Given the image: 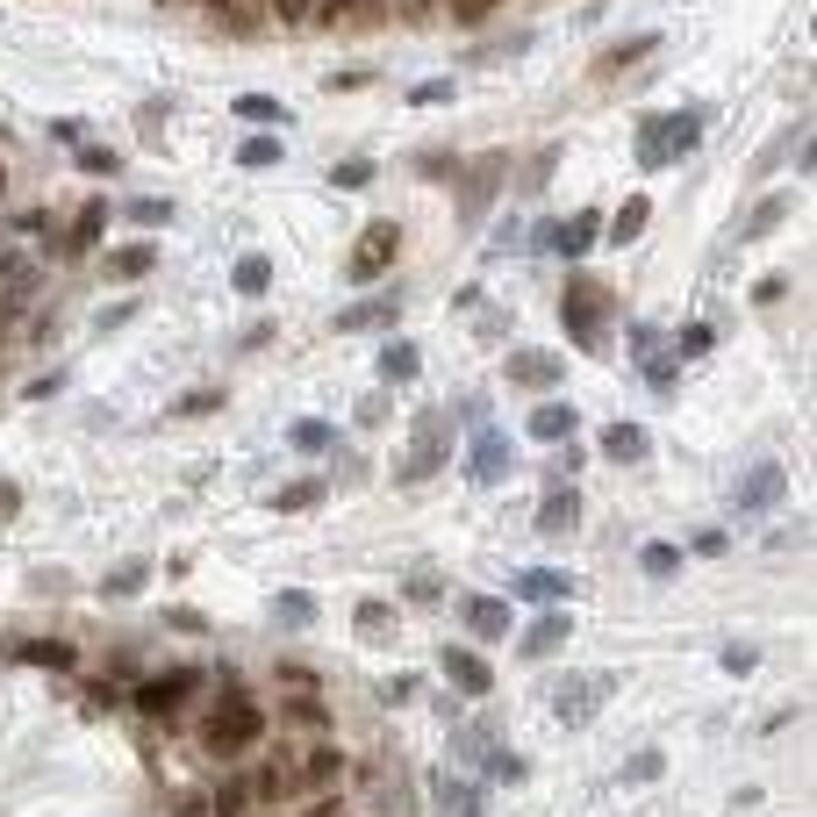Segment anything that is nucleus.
Returning a JSON list of instances; mask_svg holds the SVG:
<instances>
[{"label": "nucleus", "mask_w": 817, "mask_h": 817, "mask_svg": "<svg viewBox=\"0 0 817 817\" xmlns=\"http://www.w3.org/2000/svg\"><path fill=\"white\" fill-rule=\"evenodd\" d=\"M645 51H653V37H631V43H617V51H602V72L631 65V58H645Z\"/></svg>", "instance_id": "c03bdc74"}, {"label": "nucleus", "mask_w": 817, "mask_h": 817, "mask_svg": "<svg viewBox=\"0 0 817 817\" xmlns=\"http://www.w3.org/2000/svg\"><path fill=\"white\" fill-rule=\"evenodd\" d=\"M101 230H108V201H86L80 216H72V259H80V251H94Z\"/></svg>", "instance_id": "393cba45"}, {"label": "nucleus", "mask_w": 817, "mask_h": 817, "mask_svg": "<svg viewBox=\"0 0 817 817\" xmlns=\"http://www.w3.org/2000/svg\"><path fill=\"white\" fill-rule=\"evenodd\" d=\"M459 617H466V631H474V639H503V631H509V602H503V596H466Z\"/></svg>", "instance_id": "f8f14e48"}, {"label": "nucleus", "mask_w": 817, "mask_h": 817, "mask_svg": "<svg viewBox=\"0 0 817 817\" xmlns=\"http://www.w3.org/2000/svg\"><path fill=\"white\" fill-rule=\"evenodd\" d=\"M509 588H517L524 602H559V596H573V581H567V573H559V567H524V573H517V581H509Z\"/></svg>", "instance_id": "dca6fc26"}, {"label": "nucleus", "mask_w": 817, "mask_h": 817, "mask_svg": "<svg viewBox=\"0 0 817 817\" xmlns=\"http://www.w3.org/2000/svg\"><path fill=\"white\" fill-rule=\"evenodd\" d=\"M80 165H86V173H115V151H101V144H80Z\"/></svg>", "instance_id": "8fccbe9b"}, {"label": "nucleus", "mask_w": 817, "mask_h": 817, "mask_svg": "<svg viewBox=\"0 0 817 817\" xmlns=\"http://www.w3.org/2000/svg\"><path fill=\"white\" fill-rule=\"evenodd\" d=\"M495 179H503V158H480V165H474V179H466V223H480V216H488Z\"/></svg>", "instance_id": "412c9836"}, {"label": "nucleus", "mask_w": 817, "mask_h": 817, "mask_svg": "<svg viewBox=\"0 0 817 817\" xmlns=\"http://www.w3.org/2000/svg\"><path fill=\"white\" fill-rule=\"evenodd\" d=\"M136 223H173V201H130Z\"/></svg>", "instance_id": "603ef678"}, {"label": "nucleus", "mask_w": 817, "mask_h": 817, "mask_svg": "<svg viewBox=\"0 0 817 817\" xmlns=\"http://www.w3.org/2000/svg\"><path fill=\"white\" fill-rule=\"evenodd\" d=\"M703 144V115L695 108H681V115H653L639 136V165H674V158H689V151Z\"/></svg>", "instance_id": "20e7f679"}, {"label": "nucleus", "mask_w": 817, "mask_h": 817, "mask_svg": "<svg viewBox=\"0 0 817 817\" xmlns=\"http://www.w3.org/2000/svg\"><path fill=\"white\" fill-rule=\"evenodd\" d=\"M660 767H668V761H660V753L645 746V753H631V761H624V782H653Z\"/></svg>", "instance_id": "a18cd8bd"}, {"label": "nucleus", "mask_w": 817, "mask_h": 817, "mask_svg": "<svg viewBox=\"0 0 817 817\" xmlns=\"http://www.w3.org/2000/svg\"><path fill=\"white\" fill-rule=\"evenodd\" d=\"M237 115H245V123H287V108L272 94H237Z\"/></svg>", "instance_id": "e433bc0d"}, {"label": "nucleus", "mask_w": 817, "mask_h": 817, "mask_svg": "<svg viewBox=\"0 0 817 817\" xmlns=\"http://www.w3.org/2000/svg\"><path fill=\"white\" fill-rule=\"evenodd\" d=\"M330 179H338V187H366V179H373V158H344Z\"/></svg>", "instance_id": "49530a36"}, {"label": "nucleus", "mask_w": 817, "mask_h": 817, "mask_svg": "<svg viewBox=\"0 0 817 817\" xmlns=\"http://www.w3.org/2000/svg\"><path fill=\"white\" fill-rule=\"evenodd\" d=\"M408 602H437V573H416V581H408Z\"/></svg>", "instance_id": "4d7b16f0"}, {"label": "nucleus", "mask_w": 817, "mask_h": 817, "mask_svg": "<svg viewBox=\"0 0 817 817\" xmlns=\"http://www.w3.org/2000/svg\"><path fill=\"white\" fill-rule=\"evenodd\" d=\"M344 782V753H330V746H316L309 761H301V775H294V789H316V796H330Z\"/></svg>", "instance_id": "2eb2a0df"}, {"label": "nucleus", "mask_w": 817, "mask_h": 817, "mask_svg": "<svg viewBox=\"0 0 817 817\" xmlns=\"http://www.w3.org/2000/svg\"><path fill=\"white\" fill-rule=\"evenodd\" d=\"M674 352H710V323H689V330L674 338Z\"/></svg>", "instance_id": "3c124183"}, {"label": "nucleus", "mask_w": 817, "mask_h": 817, "mask_svg": "<svg viewBox=\"0 0 817 817\" xmlns=\"http://www.w3.org/2000/svg\"><path fill=\"white\" fill-rule=\"evenodd\" d=\"M14 660H29V668H51V674H72V668H80V653H72L65 639H22V645H14Z\"/></svg>", "instance_id": "f3484780"}, {"label": "nucleus", "mask_w": 817, "mask_h": 817, "mask_svg": "<svg viewBox=\"0 0 817 817\" xmlns=\"http://www.w3.org/2000/svg\"><path fill=\"white\" fill-rule=\"evenodd\" d=\"M717 660H724V668H732V674H746V668H753V660H761V653H753V645H746V639H732V645H724V653H717Z\"/></svg>", "instance_id": "de8ad7c7"}, {"label": "nucleus", "mask_w": 817, "mask_h": 817, "mask_svg": "<svg viewBox=\"0 0 817 817\" xmlns=\"http://www.w3.org/2000/svg\"><path fill=\"white\" fill-rule=\"evenodd\" d=\"M272 617H280V624H309V617H316V602L301 596V588H287V596H280V610H272Z\"/></svg>", "instance_id": "79ce46f5"}, {"label": "nucleus", "mask_w": 817, "mask_h": 817, "mask_svg": "<svg viewBox=\"0 0 817 817\" xmlns=\"http://www.w3.org/2000/svg\"><path fill=\"white\" fill-rule=\"evenodd\" d=\"M408 101H416V108H437V101H452V80H423Z\"/></svg>", "instance_id": "09e8293b"}, {"label": "nucleus", "mask_w": 817, "mask_h": 817, "mask_svg": "<svg viewBox=\"0 0 817 817\" xmlns=\"http://www.w3.org/2000/svg\"><path fill=\"white\" fill-rule=\"evenodd\" d=\"M573 639V617L567 610H545L531 631H524V660H545V653H559V645Z\"/></svg>", "instance_id": "4468645a"}, {"label": "nucleus", "mask_w": 817, "mask_h": 817, "mask_svg": "<svg viewBox=\"0 0 817 817\" xmlns=\"http://www.w3.org/2000/svg\"><path fill=\"white\" fill-rule=\"evenodd\" d=\"M208 8H230V0H208Z\"/></svg>", "instance_id": "680f3d73"}, {"label": "nucleus", "mask_w": 817, "mask_h": 817, "mask_svg": "<svg viewBox=\"0 0 817 817\" xmlns=\"http://www.w3.org/2000/svg\"><path fill=\"white\" fill-rule=\"evenodd\" d=\"M503 8V0H452V14H459V22H480V14H495Z\"/></svg>", "instance_id": "864d4df0"}, {"label": "nucleus", "mask_w": 817, "mask_h": 817, "mask_svg": "<svg viewBox=\"0 0 817 817\" xmlns=\"http://www.w3.org/2000/svg\"><path fill=\"white\" fill-rule=\"evenodd\" d=\"M437 817H480V789L474 782H437Z\"/></svg>", "instance_id": "b1692460"}, {"label": "nucleus", "mask_w": 817, "mask_h": 817, "mask_svg": "<svg viewBox=\"0 0 817 817\" xmlns=\"http://www.w3.org/2000/svg\"><path fill=\"white\" fill-rule=\"evenodd\" d=\"M194 689H201V674H194V668H173V674H158V681H144V689H136V710H144V717H179V703H187Z\"/></svg>", "instance_id": "0eeeda50"}, {"label": "nucleus", "mask_w": 817, "mask_h": 817, "mask_svg": "<svg viewBox=\"0 0 817 817\" xmlns=\"http://www.w3.org/2000/svg\"><path fill=\"white\" fill-rule=\"evenodd\" d=\"M480 767H488V782H495V789H517V782L531 775V761H524V753H488Z\"/></svg>", "instance_id": "473e14b6"}, {"label": "nucleus", "mask_w": 817, "mask_h": 817, "mask_svg": "<svg viewBox=\"0 0 817 817\" xmlns=\"http://www.w3.org/2000/svg\"><path fill=\"white\" fill-rule=\"evenodd\" d=\"M445 452H452V431H445V416H437V408H423V416L408 423V452H402L395 480H402V488H416V480H431L437 466H445Z\"/></svg>", "instance_id": "7ed1b4c3"}, {"label": "nucleus", "mask_w": 817, "mask_h": 817, "mask_svg": "<svg viewBox=\"0 0 817 817\" xmlns=\"http://www.w3.org/2000/svg\"><path fill=\"white\" fill-rule=\"evenodd\" d=\"M782 216H789V194H767V201H761V208H753V216H746V230H738V237H761V230H775Z\"/></svg>", "instance_id": "f704fd0d"}, {"label": "nucleus", "mask_w": 817, "mask_h": 817, "mask_svg": "<svg viewBox=\"0 0 817 817\" xmlns=\"http://www.w3.org/2000/svg\"><path fill=\"white\" fill-rule=\"evenodd\" d=\"M445 681H452L459 695H488V689H495V668H488L480 653H466V645H445Z\"/></svg>", "instance_id": "6e6552de"}, {"label": "nucleus", "mask_w": 817, "mask_h": 817, "mask_svg": "<svg viewBox=\"0 0 817 817\" xmlns=\"http://www.w3.org/2000/svg\"><path fill=\"white\" fill-rule=\"evenodd\" d=\"M466 474H474L480 488H495V480L509 474V437H503V431H480L474 452H466Z\"/></svg>", "instance_id": "1a4fd4ad"}, {"label": "nucleus", "mask_w": 817, "mask_h": 817, "mask_svg": "<svg viewBox=\"0 0 817 817\" xmlns=\"http://www.w3.org/2000/svg\"><path fill=\"white\" fill-rule=\"evenodd\" d=\"M287 437H294V452H330V423L323 416H301Z\"/></svg>", "instance_id": "4c0bfd02"}, {"label": "nucleus", "mask_w": 817, "mask_h": 817, "mask_svg": "<svg viewBox=\"0 0 817 817\" xmlns=\"http://www.w3.org/2000/svg\"><path fill=\"white\" fill-rule=\"evenodd\" d=\"M509 381L517 387H552V381H567V359L559 352H517L509 359Z\"/></svg>", "instance_id": "ddd939ff"}, {"label": "nucleus", "mask_w": 817, "mask_h": 817, "mask_svg": "<svg viewBox=\"0 0 817 817\" xmlns=\"http://www.w3.org/2000/svg\"><path fill=\"white\" fill-rule=\"evenodd\" d=\"M230 287H237V294H266V287H272V259H266V251H245L237 272H230Z\"/></svg>", "instance_id": "a878e982"}, {"label": "nucleus", "mask_w": 817, "mask_h": 817, "mask_svg": "<svg viewBox=\"0 0 817 817\" xmlns=\"http://www.w3.org/2000/svg\"><path fill=\"white\" fill-rule=\"evenodd\" d=\"M408 695H416V681H408V674H395V681H381V703H408Z\"/></svg>", "instance_id": "5fc2aeb1"}, {"label": "nucleus", "mask_w": 817, "mask_h": 817, "mask_svg": "<svg viewBox=\"0 0 817 817\" xmlns=\"http://www.w3.org/2000/svg\"><path fill=\"white\" fill-rule=\"evenodd\" d=\"M395 251H402V230L395 223H366V230H359V245H352V280H381L387 266H395Z\"/></svg>", "instance_id": "423d86ee"}, {"label": "nucleus", "mask_w": 817, "mask_h": 817, "mask_svg": "<svg viewBox=\"0 0 817 817\" xmlns=\"http://www.w3.org/2000/svg\"><path fill=\"white\" fill-rule=\"evenodd\" d=\"M0 517H14V488H0Z\"/></svg>", "instance_id": "13d9d810"}, {"label": "nucleus", "mask_w": 817, "mask_h": 817, "mask_svg": "<svg viewBox=\"0 0 817 817\" xmlns=\"http://www.w3.org/2000/svg\"><path fill=\"white\" fill-rule=\"evenodd\" d=\"M573 524H581V495H573V488H545V503H538V531H545V538H567Z\"/></svg>", "instance_id": "9b49d317"}, {"label": "nucleus", "mask_w": 817, "mask_h": 817, "mask_svg": "<svg viewBox=\"0 0 817 817\" xmlns=\"http://www.w3.org/2000/svg\"><path fill=\"white\" fill-rule=\"evenodd\" d=\"M610 689H617L610 674H567V681H552V689H545V703H552L559 724H588V717H596V703H602Z\"/></svg>", "instance_id": "39448f33"}, {"label": "nucleus", "mask_w": 817, "mask_h": 817, "mask_svg": "<svg viewBox=\"0 0 817 817\" xmlns=\"http://www.w3.org/2000/svg\"><path fill=\"white\" fill-rule=\"evenodd\" d=\"M645 223H653V208H645V194H631V201L610 216V237H617V245H631V237H639Z\"/></svg>", "instance_id": "7c9ffc66"}, {"label": "nucleus", "mask_w": 817, "mask_h": 817, "mask_svg": "<svg viewBox=\"0 0 817 817\" xmlns=\"http://www.w3.org/2000/svg\"><path fill=\"white\" fill-rule=\"evenodd\" d=\"M272 14H280V22H301V14H316V0H272Z\"/></svg>", "instance_id": "6e6d98bb"}, {"label": "nucleus", "mask_w": 817, "mask_h": 817, "mask_svg": "<svg viewBox=\"0 0 817 817\" xmlns=\"http://www.w3.org/2000/svg\"><path fill=\"white\" fill-rule=\"evenodd\" d=\"M452 746H459V761H488V753H495V724H466Z\"/></svg>", "instance_id": "c9c22d12"}, {"label": "nucleus", "mask_w": 817, "mask_h": 817, "mask_svg": "<svg viewBox=\"0 0 817 817\" xmlns=\"http://www.w3.org/2000/svg\"><path fill=\"white\" fill-rule=\"evenodd\" d=\"M208 810H216V817H245V810H251V782H245V775H230L216 796H208Z\"/></svg>", "instance_id": "2f4dec72"}, {"label": "nucleus", "mask_w": 817, "mask_h": 817, "mask_svg": "<svg viewBox=\"0 0 817 817\" xmlns=\"http://www.w3.org/2000/svg\"><path fill=\"white\" fill-rule=\"evenodd\" d=\"M259 738H266V710L245 703V695H230L223 710L201 717V753H208V761H237V753H251Z\"/></svg>", "instance_id": "f257e3e1"}, {"label": "nucleus", "mask_w": 817, "mask_h": 817, "mask_svg": "<svg viewBox=\"0 0 817 817\" xmlns=\"http://www.w3.org/2000/svg\"><path fill=\"white\" fill-rule=\"evenodd\" d=\"M602 237V216H573V223H559V245L552 251H567V259H581L588 245Z\"/></svg>", "instance_id": "cd10ccee"}, {"label": "nucleus", "mask_w": 817, "mask_h": 817, "mask_svg": "<svg viewBox=\"0 0 817 817\" xmlns=\"http://www.w3.org/2000/svg\"><path fill=\"white\" fill-rule=\"evenodd\" d=\"M782 488H789V474H782V466L767 459V466H753V474L732 488V503H738V509H775V503H782Z\"/></svg>", "instance_id": "9d476101"}, {"label": "nucleus", "mask_w": 817, "mask_h": 817, "mask_svg": "<svg viewBox=\"0 0 817 817\" xmlns=\"http://www.w3.org/2000/svg\"><path fill=\"white\" fill-rule=\"evenodd\" d=\"M151 266H158V251H151V245H123V251H108V280H144Z\"/></svg>", "instance_id": "bb28decb"}, {"label": "nucleus", "mask_w": 817, "mask_h": 817, "mask_svg": "<svg viewBox=\"0 0 817 817\" xmlns=\"http://www.w3.org/2000/svg\"><path fill=\"white\" fill-rule=\"evenodd\" d=\"M395 323V294H373V301H359V309H338V330L352 338V330H387Z\"/></svg>", "instance_id": "a211bd4d"}, {"label": "nucleus", "mask_w": 817, "mask_h": 817, "mask_svg": "<svg viewBox=\"0 0 817 817\" xmlns=\"http://www.w3.org/2000/svg\"><path fill=\"white\" fill-rule=\"evenodd\" d=\"M309 817H330V804H316V810H309Z\"/></svg>", "instance_id": "bf43d9fd"}, {"label": "nucleus", "mask_w": 817, "mask_h": 817, "mask_svg": "<svg viewBox=\"0 0 817 817\" xmlns=\"http://www.w3.org/2000/svg\"><path fill=\"white\" fill-rule=\"evenodd\" d=\"M29 287H37V280H29V272H14V280H8V294H0V323H14V316H22Z\"/></svg>", "instance_id": "37998d69"}, {"label": "nucleus", "mask_w": 817, "mask_h": 817, "mask_svg": "<svg viewBox=\"0 0 817 817\" xmlns=\"http://www.w3.org/2000/svg\"><path fill=\"white\" fill-rule=\"evenodd\" d=\"M0 194H8V165H0Z\"/></svg>", "instance_id": "052dcab7"}, {"label": "nucleus", "mask_w": 817, "mask_h": 817, "mask_svg": "<svg viewBox=\"0 0 817 817\" xmlns=\"http://www.w3.org/2000/svg\"><path fill=\"white\" fill-rule=\"evenodd\" d=\"M559 323H567V338L581 344V352H596V344L610 338V287L588 280V272H573L567 294H559Z\"/></svg>", "instance_id": "f03ea898"}, {"label": "nucleus", "mask_w": 817, "mask_h": 817, "mask_svg": "<svg viewBox=\"0 0 817 817\" xmlns=\"http://www.w3.org/2000/svg\"><path fill=\"white\" fill-rule=\"evenodd\" d=\"M316 503H323V480H294V488L272 495V509H316Z\"/></svg>", "instance_id": "58836bf2"}, {"label": "nucleus", "mask_w": 817, "mask_h": 817, "mask_svg": "<svg viewBox=\"0 0 817 817\" xmlns=\"http://www.w3.org/2000/svg\"><path fill=\"white\" fill-rule=\"evenodd\" d=\"M423 373V352L408 338H387V352H381V381H416Z\"/></svg>", "instance_id": "5701e85b"}, {"label": "nucleus", "mask_w": 817, "mask_h": 817, "mask_svg": "<svg viewBox=\"0 0 817 817\" xmlns=\"http://www.w3.org/2000/svg\"><path fill=\"white\" fill-rule=\"evenodd\" d=\"M144 581H151V559H123V567H115L108 581H101V596H108V602H123V596H136Z\"/></svg>", "instance_id": "c85d7f7f"}, {"label": "nucleus", "mask_w": 817, "mask_h": 817, "mask_svg": "<svg viewBox=\"0 0 817 817\" xmlns=\"http://www.w3.org/2000/svg\"><path fill=\"white\" fill-rule=\"evenodd\" d=\"M639 567L653 573V581H668V573L681 567V552H674V545H645V552H639Z\"/></svg>", "instance_id": "ea45409f"}, {"label": "nucleus", "mask_w": 817, "mask_h": 817, "mask_svg": "<svg viewBox=\"0 0 817 817\" xmlns=\"http://www.w3.org/2000/svg\"><path fill=\"white\" fill-rule=\"evenodd\" d=\"M251 782V804H280V796H294V775H287V761H266L259 775H245Z\"/></svg>", "instance_id": "4be33fe9"}, {"label": "nucleus", "mask_w": 817, "mask_h": 817, "mask_svg": "<svg viewBox=\"0 0 817 817\" xmlns=\"http://www.w3.org/2000/svg\"><path fill=\"white\" fill-rule=\"evenodd\" d=\"M602 452H610V459H645V431L639 423H610V431H602Z\"/></svg>", "instance_id": "c756f323"}, {"label": "nucleus", "mask_w": 817, "mask_h": 817, "mask_svg": "<svg viewBox=\"0 0 817 817\" xmlns=\"http://www.w3.org/2000/svg\"><path fill=\"white\" fill-rule=\"evenodd\" d=\"M387 0H316V22L323 29H352V22H366V14H381Z\"/></svg>", "instance_id": "aec40b11"}, {"label": "nucleus", "mask_w": 817, "mask_h": 817, "mask_svg": "<svg viewBox=\"0 0 817 817\" xmlns=\"http://www.w3.org/2000/svg\"><path fill=\"white\" fill-rule=\"evenodd\" d=\"M359 631H366V639H381L387 624H395V610H387V602H359V617H352Z\"/></svg>", "instance_id": "a19ab883"}, {"label": "nucleus", "mask_w": 817, "mask_h": 817, "mask_svg": "<svg viewBox=\"0 0 817 817\" xmlns=\"http://www.w3.org/2000/svg\"><path fill=\"white\" fill-rule=\"evenodd\" d=\"M237 165H251V173L280 165V136H245V144H237Z\"/></svg>", "instance_id": "72a5a7b5"}, {"label": "nucleus", "mask_w": 817, "mask_h": 817, "mask_svg": "<svg viewBox=\"0 0 817 817\" xmlns=\"http://www.w3.org/2000/svg\"><path fill=\"white\" fill-rule=\"evenodd\" d=\"M573 423H581V408H573V402H545L538 416H531V437H538V445H559V437H573Z\"/></svg>", "instance_id": "6ab92c4d"}]
</instances>
